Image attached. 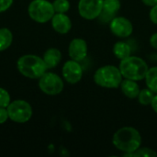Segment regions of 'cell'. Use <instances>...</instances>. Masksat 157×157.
<instances>
[{
	"label": "cell",
	"mask_w": 157,
	"mask_h": 157,
	"mask_svg": "<svg viewBox=\"0 0 157 157\" xmlns=\"http://www.w3.org/2000/svg\"><path fill=\"white\" fill-rule=\"evenodd\" d=\"M142 135L140 132L132 126H124L115 132L112 137V144L123 155L132 154L142 146Z\"/></svg>",
	"instance_id": "obj_1"
},
{
	"label": "cell",
	"mask_w": 157,
	"mask_h": 157,
	"mask_svg": "<svg viewBox=\"0 0 157 157\" xmlns=\"http://www.w3.org/2000/svg\"><path fill=\"white\" fill-rule=\"evenodd\" d=\"M18 72L29 79H39L48 70L43 59L35 54H25L17 60Z\"/></svg>",
	"instance_id": "obj_2"
},
{
	"label": "cell",
	"mask_w": 157,
	"mask_h": 157,
	"mask_svg": "<svg viewBox=\"0 0 157 157\" xmlns=\"http://www.w3.org/2000/svg\"><path fill=\"white\" fill-rule=\"evenodd\" d=\"M119 68L123 78L138 82L144 79L149 66L143 58L135 55H130L121 61Z\"/></svg>",
	"instance_id": "obj_3"
},
{
	"label": "cell",
	"mask_w": 157,
	"mask_h": 157,
	"mask_svg": "<svg viewBox=\"0 0 157 157\" xmlns=\"http://www.w3.org/2000/svg\"><path fill=\"white\" fill-rule=\"evenodd\" d=\"M95 84L100 87L108 89L120 88L123 76L119 67L111 64L103 65L98 68L93 75Z\"/></svg>",
	"instance_id": "obj_4"
},
{
	"label": "cell",
	"mask_w": 157,
	"mask_h": 157,
	"mask_svg": "<svg viewBox=\"0 0 157 157\" xmlns=\"http://www.w3.org/2000/svg\"><path fill=\"white\" fill-rule=\"evenodd\" d=\"M29 17L38 23H46L55 14L52 3L48 0H32L28 7Z\"/></svg>",
	"instance_id": "obj_5"
},
{
	"label": "cell",
	"mask_w": 157,
	"mask_h": 157,
	"mask_svg": "<svg viewBox=\"0 0 157 157\" xmlns=\"http://www.w3.org/2000/svg\"><path fill=\"white\" fill-rule=\"evenodd\" d=\"M9 120L17 123H26L32 117V108L30 104L22 99H17L6 108Z\"/></svg>",
	"instance_id": "obj_6"
},
{
	"label": "cell",
	"mask_w": 157,
	"mask_h": 157,
	"mask_svg": "<svg viewBox=\"0 0 157 157\" xmlns=\"http://www.w3.org/2000/svg\"><path fill=\"white\" fill-rule=\"evenodd\" d=\"M39 87L40 91L49 96H56L62 93L64 87L63 80L57 74L46 72L39 78Z\"/></svg>",
	"instance_id": "obj_7"
},
{
	"label": "cell",
	"mask_w": 157,
	"mask_h": 157,
	"mask_svg": "<svg viewBox=\"0 0 157 157\" xmlns=\"http://www.w3.org/2000/svg\"><path fill=\"white\" fill-rule=\"evenodd\" d=\"M78 13L81 17L86 20L98 18L103 8V0H79Z\"/></svg>",
	"instance_id": "obj_8"
},
{
	"label": "cell",
	"mask_w": 157,
	"mask_h": 157,
	"mask_svg": "<svg viewBox=\"0 0 157 157\" xmlns=\"http://www.w3.org/2000/svg\"><path fill=\"white\" fill-rule=\"evenodd\" d=\"M109 30L114 36L120 39H126L132 34L133 25L127 17L116 16L109 22Z\"/></svg>",
	"instance_id": "obj_9"
},
{
	"label": "cell",
	"mask_w": 157,
	"mask_h": 157,
	"mask_svg": "<svg viewBox=\"0 0 157 157\" xmlns=\"http://www.w3.org/2000/svg\"><path fill=\"white\" fill-rule=\"evenodd\" d=\"M83 67L80 63L72 59L66 61L62 69L63 79L71 85H75L80 82L83 77Z\"/></svg>",
	"instance_id": "obj_10"
},
{
	"label": "cell",
	"mask_w": 157,
	"mask_h": 157,
	"mask_svg": "<svg viewBox=\"0 0 157 157\" xmlns=\"http://www.w3.org/2000/svg\"><path fill=\"white\" fill-rule=\"evenodd\" d=\"M88 52V47L86 41L82 38H75L73 39L68 46V53L72 60L76 62L84 61Z\"/></svg>",
	"instance_id": "obj_11"
},
{
	"label": "cell",
	"mask_w": 157,
	"mask_h": 157,
	"mask_svg": "<svg viewBox=\"0 0 157 157\" xmlns=\"http://www.w3.org/2000/svg\"><path fill=\"white\" fill-rule=\"evenodd\" d=\"M51 22L52 29L59 34H67L72 29V21L66 13H55Z\"/></svg>",
	"instance_id": "obj_12"
},
{
	"label": "cell",
	"mask_w": 157,
	"mask_h": 157,
	"mask_svg": "<svg viewBox=\"0 0 157 157\" xmlns=\"http://www.w3.org/2000/svg\"><path fill=\"white\" fill-rule=\"evenodd\" d=\"M121 6L120 0H103V8L98 19L102 22H110L117 16Z\"/></svg>",
	"instance_id": "obj_13"
},
{
	"label": "cell",
	"mask_w": 157,
	"mask_h": 157,
	"mask_svg": "<svg viewBox=\"0 0 157 157\" xmlns=\"http://www.w3.org/2000/svg\"><path fill=\"white\" fill-rule=\"evenodd\" d=\"M120 88L122 94L130 99L137 98L141 90L140 86L138 85L137 81L126 79V78H123V80L121 81Z\"/></svg>",
	"instance_id": "obj_14"
},
{
	"label": "cell",
	"mask_w": 157,
	"mask_h": 157,
	"mask_svg": "<svg viewBox=\"0 0 157 157\" xmlns=\"http://www.w3.org/2000/svg\"><path fill=\"white\" fill-rule=\"evenodd\" d=\"M48 69L55 68L62 60V52L56 48H49L43 54L42 57Z\"/></svg>",
	"instance_id": "obj_15"
},
{
	"label": "cell",
	"mask_w": 157,
	"mask_h": 157,
	"mask_svg": "<svg viewBox=\"0 0 157 157\" xmlns=\"http://www.w3.org/2000/svg\"><path fill=\"white\" fill-rule=\"evenodd\" d=\"M112 52L115 57L119 59L120 61H121L129 57L130 55H132V47L130 46L128 42L124 40H119L114 43Z\"/></svg>",
	"instance_id": "obj_16"
},
{
	"label": "cell",
	"mask_w": 157,
	"mask_h": 157,
	"mask_svg": "<svg viewBox=\"0 0 157 157\" xmlns=\"http://www.w3.org/2000/svg\"><path fill=\"white\" fill-rule=\"evenodd\" d=\"M146 87L157 94V66L149 67L144 77Z\"/></svg>",
	"instance_id": "obj_17"
},
{
	"label": "cell",
	"mask_w": 157,
	"mask_h": 157,
	"mask_svg": "<svg viewBox=\"0 0 157 157\" xmlns=\"http://www.w3.org/2000/svg\"><path fill=\"white\" fill-rule=\"evenodd\" d=\"M13 41V34L7 28L0 29V52L7 50Z\"/></svg>",
	"instance_id": "obj_18"
},
{
	"label": "cell",
	"mask_w": 157,
	"mask_h": 157,
	"mask_svg": "<svg viewBox=\"0 0 157 157\" xmlns=\"http://www.w3.org/2000/svg\"><path fill=\"white\" fill-rule=\"evenodd\" d=\"M155 95V93H154L148 87L141 89L140 93H139V95L137 97L138 102L142 106H151V103L153 101V98H154Z\"/></svg>",
	"instance_id": "obj_19"
},
{
	"label": "cell",
	"mask_w": 157,
	"mask_h": 157,
	"mask_svg": "<svg viewBox=\"0 0 157 157\" xmlns=\"http://www.w3.org/2000/svg\"><path fill=\"white\" fill-rule=\"evenodd\" d=\"M125 157H155L157 156V153L149 147H142L140 146L136 151L132 154H128L123 155Z\"/></svg>",
	"instance_id": "obj_20"
},
{
	"label": "cell",
	"mask_w": 157,
	"mask_h": 157,
	"mask_svg": "<svg viewBox=\"0 0 157 157\" xmlns=\"http://www.w3.org/2000/svg\"><path fill=\"white\" fill-rule=\"evenodd\" d=\"M52 6L55 13H67L70 9L69 0H54Z\"/></svg>",
	"instance_id": "obj_21"
},
{
	"label": "cell",
	"mask_w": 157,
	"mask_h": 157,
	"mask_svg": "<svg viewBox=\"0 0 157 157\" xmlns=\"http://www.w3.org/2000/svg\"><path fill=\"white\" fill-rule=\"evenodd\" d=\"M11 102V98L8 91L3 87H0V107L7 108Z\"/></svg>",
	"instance_id": "obj_22"
},
{
	"label": "cell",
	"mask_w": 157,
	"mask_h": 157,
	"mask_svg": "<svg viewBox=\"0 0 157 157\" xmlns=\"http://www.w3.org/2000/svg\"><path fill=\"white\" fill-rule=\"evenodd\" d=\"M14 0H0V13L6 11L13 4Z\"/></svg>",
	"instance_id": "obj_23"
},
{
	"label": "cell",
	"mask_w": 157,
	"mask_h": 157,
	"mask_svg": "<svg viewBox=\"0 0 157 157\" xmlns=\"http://www.w3.org/2000/svg\"><path fill=\"white\" fill-rule=\"evenodd\" d=\"M149 18L152 23L157 25V5L151 7V10L149 12Z\"/></svg>",
	"instance_id": "obj_24"
},
{
	"label": "cell",
	"mask_w": 157,
	"mask_h": 157,
	"mask_svg": "<svg viewBox=\"0 0 157 157\" xmlns=\"http://www.w3.org/2000/svg\"><path fill=\"white\" fill-rule=\"evenodd\" d=\"M8 119H9V117H8V112H7L6 108L0 107V124L5 123Z\"/></svg>",
	"instance_id": "obj_25"
},
{
	"label": "cell",
	"mask_w": 157,
	"mask_h": 157,
	"mask_svg": "<svg viewBox=\"0 0 157 157\" xmlns=\"http://www.w3.org/2000/svg\"><path fill=\"white\" fill-rule=\"evenodd\" d=\"M149 42H150V45L155 49L157 50V32L154 33L151 35L150 37V40H149Z\"/></svg>",
	"instance_id": "obj_26"
},
{
	"label": "cell",
	"mask_w": 157,
	"mask_h": 157,
	"mask_svg": "<svg viewBox=\"0 0 157 157\" xmlns=\"http://www.w3.org/2000/svg\"><path fill=\"white\" fill-rule=\"evenodd\" d=\"M142 2H143L145 6H150V7H152V6L157 5V0H142Z\"/></svg>",
	"instance_id": "obj_27"
},
{
	"label": "cell",
	"mask_w": 157,
	"mask_h": 157,
	"mask_svg": "<svg viewBox=\"0 0 157 157\" xmlns=\"http://www.w3.org/2000/svg\"><path fill=\"white\" fill-rule=\"evenodd\" d=\"M151 107H152L153 110L157 114V94L155 95V97L153 98V101L151 103Z\"/></svg>",
	"instance_id": "obj_28"
}]
</instances>
